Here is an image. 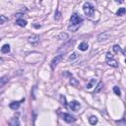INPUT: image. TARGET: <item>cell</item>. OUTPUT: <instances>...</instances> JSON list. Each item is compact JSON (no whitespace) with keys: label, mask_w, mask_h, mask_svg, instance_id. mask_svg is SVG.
Here are the masks:
<instances>
[{"label":"cell","mask_w":126,"mask_h":126,"mask_svg":"<svg viewBox=\"0 0 126 126\" xmlns=\"http://www.w3.org/2000/svg\"><path fill=\"white\" fill-rule=\"evenodd\" d=\"M83 22V19L80 17V15L74 13L72 16H71V19H70V26H69V29L73 26H75V31L77 30V28L80 27L81 23Z\"/></svg>","instance_id":"6da1fadb"},{"label":"cell","mask_w":126,"mask_h":126,"mask_svg":"<svg viewBox=\"0 0 126 126\" xmlns=\"http://www.w3.org/2000/svg\"><path fill=\"white\" fill-rule=\"evenodd\" d=\"M84 12H85V14L88 16V17H90V18H92L94 15V8L92 6V4L91 3H89V2H87V3H85L84 4Z\"/></svg>","instance_id":"7a4b0ae2"},{"label":"cell","mask_w":126,"mask_h":126,"mask_svg":"<svg viewBox=\"0 0 126 126\" xmlns=\"http://www.w3.org/2000/svg\"><path fill=\"white\" fill-rule=\"evenodd\" d=\"M63 59V54H59V55H56L53 59H52L51 63H50V66H51V69L52 70H54L55 67L58 65V63Z\"/></svg>","instance_id":"3957f363"},{"label":"cell","mask_w":126,"mask_h":126,"mask_svg":"<svg viewBox=\"0 0 126 126\" xmlns=\"http://www.w3.org/2000/svg\"><path fill=\"white\" fill-rule=\"evenodd\" d=\"M62 118H63V120L68 122V123H72V122L76 121V118L74 116H72V115L69 114V113H63L62 114Z\"/></svg>","instance_id":"277c9868"},{"label":"cell","mask_w":126,"mask_h":126,"mask_svg":"<svg viewBox=\"0 0 126 126\" xmlns=\"http://www.w3.org/2000/svg\"><path fill=\"white\" fill-rule=\"evenodd\" d=\"M28 40H29V43L32 44L33 45H37L39 43V37L38 35H32L31 37H29Z\"/></svg>","instance_id":"5b68a950"},{"label":"cell","mask_w":126,"mask_h":126,"mask_svg":"<svg viewBox=\"0 0 126 126\" xmlns=\"http://www.w3.org/2000/svg\"><path fill=\"white\" fill-rule=\"evenodd\" d=\"M110 38V34L108 32H102L101 34H100L98 36V40L99 41H102V40H107Z\"/></svg>","instance_id":"8992f818"},{"label":"cell","mask_w":126,"mask_h":126,"mask_svg":"<svg viewBox=\"0 0 126 126\" xmlns=\"http://www.w3.org/2000/svg\"><path fill=\"white\" fill-rule=\"evenodd\" d=\"M80 107H81V104H80L77 101H72L70 102V108H71L72 110H74V111H77V110L80 108Z\"/></svg>","instance_id":"52a82bcc"},{"label":"cell","mask_w":126,"mask_h":126,"mask_svg":"<svg viewBox=\"0 0 126 126\" xmlns=\"http://www.w3.org/2000/svg\"><path fill=\"white\" fill-rule=\"evenodd\" d=\"M8 123H9L10 126H21L20 120H19L18 117H13V118H11V119L8 121Z\"/></svg>","instance_id":"ba28073f"},{"label":"cell","mask_w":126,"mask_h":126,"mask_svg":"<svg viewBox=\"0 0 126 126\" xmlns=\"http://www.w3.org/2000/svg\"><path fill=\"white\" fill-rule=\"evenodd\" d=\"M20 104H21V101H13V102H11L9 104V107L11 109H13V110H16V109L19 108Z\"/></svg>","instance_id":"9c48e42d"},{"label":"cell","mask_w":126,"mask_h":126,"mask_svg":"<svg viewBox=\"0 0 126 126\" xmlns=\"http://www.w3.org/2000/svg\"><path fill=\"white\" fill-rule=\"evenodd\" d=\"M107 64H108L109 66H111V67H117V66H118L117 61L115 60V59H113V58H111V59H107Z\"/></svg>","instance_id":"30bf717a"},{"label":"cell","mask_w":126,"mask_h":126,"mask_svg":"<svg viewBox=\"0 0 126 126\" xmlns=\"http://www.w3.org/2000/svg\"><path fill=\"white\" fill-rule=\"evenodd\" d=\"M88 48H89V45H88L87 43H85V41H83V43H81L79 44V49L82 50V51H86Z\"/></svg>","instance_id":"8fae6325"},{"label":"cell","mask_w":126,"mask_h":126,"mask_svg":"<svg viewBox=\"0 0 126 126\" xmlns=\"http://www.w3.org/2000/svg\"><path fill=\"white\" fill-rule=\"evenodd\" d=\"M16 24H17L18 26H20V27H26L27 21H25L24 19H18V20L16 21Z\"/></svg>","instance_id":"7c38bea8"},{"label":"cell","mask_w":126,"mask_h":126,"mask_svg":"<svg viewBox=\"0 0 126 126\" xmlns=\"http://www.w3.org/2000/svg\"><path fill=\"white\" fill-rule=\"evenodd\" d=\"M8 80H9V77H8V76H3V77H1V78H0V86H4L5 84L8 82Z\"/></svg>","instance_id":"4fadbf2b"},{"label":"cell","mask_w":126,"mask_h":126,"mask_svg":"<svg viewBox=\"0 0 126 126\" xmlns=\"http://www.w3.org/2000/svg\"><path fill=\"white\" fill-rule=\"evenodd\" d=\"M9 51H10V45L9 44H4L1 47V52H2V53H8Z\"/></svg>","instance_id":"5bb4252c"},{"label":"cell","mask_w":126,"mask_h":126,"mask_svg":"<svg viewBox=\"0 0 126 126\" xmlns=\"http://www.w3.org/2000/svg\"><path fill=\"white\" fill-rule=\"evenodd\" d=\"M57 38H58V39H60V40L67 39V38H68V35H67L66 33H61V34H59V35H58Z\"/></svg>","instance_id":"9a60e30c"},{"label":"cell","mask_w":126,"mask_h":126,"mask_svg":"<svg viewBox=\"0 0 126 126\" xmlns=\"http://www.w3.org/2000/svg\"><path fill=\"white\" fill-rule=\"evenodd\" d=\"M70 84L72 86H74V87H78L79 86V81L77 79H75V78H72L70 80Z\"/></svg>","instance_id":"2e32d148"},{"label":"cell","mask_w":126,"mask_h":126,"mask_svg":"<svg viewBox=\"0 0 126 126\" xmlns=\"http://www.w3.org/2000/svg\"><path fill=\"white\" fill-rule=\"evenodd\" d=\"M89 122L92 124V125H94V124H97L98 123V118L96 116H91L89 118Z\"/></svg>","instance_id":"e0dca14e"},{"label":"cell","mask_w":126,"mask_h":126,"mask_svg":"<svg viewBox=\"0 0 126 126\" xmlns=\"http://www.w3.org/2000/svg\"><path fill=\"white\" fill-rule=\"evenodd\" d=\"M125 12H126L125 8L121 7V8H119V9H118V11L116 12V15H117V16H123V15L125 14Z\"/></svg>","instance_id":"ac0fdd59"},{"label":"cell","mask_w":126,"mask_h":126,"mask_svg":"<svg viewBox=\"0 0 126 126\" xmlns=\"http://www.w3.org/2000/svg\"><path fill=\"white\" fill-rule=\"evenodd\" d=\"M102 87H103V84H102V82H100L99 84H98V86H97V88L94 89V93H99L101 89H102Z\"/></svg>","instance_id":"d6986e66"},{"label":"cell","mask_w":126,"mask_h":126,"mask_svg":"<svg viewBox=\"0 0 126 126\" xmlns=\"http://www.w3.org/2000/svg\"><path fill=\"white\" fill-rule=\"evenodd\" d=\"M113 51L115 52V53H118V52H122V53L124 54V52L121 50V48H120L119 45H114V46H113Z\"/></svg>","instance_id":"ffe728a7"},{"label":"cell","mask_w":126,"mask_h":126,"mask_svg":"<svg viewBox=\"0 0 126 126\" xmlns=\"http://www.w3.org/2000/svg\"><path fill=\"white\" fill-rule=\"evenodd\" d=\"M113 92L115 93V94H116V96H118V97L121 96V91H120V89H119L118 87H113Z\"/></svg>","instance_id":"44dd1931"},{"label":"cell","mask_w":126,"mask_h":126,"mask_svg":"<svg viewBox=\"0 0 126 126\" xmlns=\"http://www.w3.org/2000/svg\"><path fill=\"white\" fill-rule=\"evenodd\" d=\"M94 83H96V79H92V81H91L90 83H88V84H87L86 88H87V89H91V88L94 86Z\"/></svg>","instance_id":"7402d4cb"},{"label":"cell","mask_w":126,"mask_h":126,"mask_svg":"<svg viewBox=\"0 0 126 126\" xmlns=\"http://www.w3.org/2000/svg\"><path fill=\"white\" fill-rule=\"evenodd\" d=\"M7 21H8V18L7 17H5V16H0V25H1V24H4L5 22H7Z\"/></svg>","instance_id":"603a6c76"},{"label":"cell","mask_w":126,"mask_h":126,"mask_svg":"<svg viewBox=\"0 0 126 126\" xmlns=\"http://www.w3.org/2000/svg\"><path fill=\"white\" fill-rule=\"evenodd\" d=\"M76 58H78V53H76V52H74L70 57H69V60H74V59H76Z\"/></svg>","instance_id":"cb8c5ba5"},{"label":"cell","mask_w":126,"mask_h":126,"mask_svg":"<svg viewBox=\"0 0 126 126\" xmlns=\"http://www.w3.org/2000/svg\"><path fill=\"white\" fill-rule=\"evenodd\" d=\"M60 101H61V103H62V104H64L65 107L67 106V104H66V99H65L64 96H61V97H60Z\"/></svg>","instance_id":"d4e9b609"},{"label":"cell","mask_w":126,"mask_h":126,"mask_svg":"<svg viewBox=\"0 0 126 126\" xmlns=\"http://www.w3.org/2000/svg\"><path fill=\"white\" fill-rule=\"evenodd\" d=\"M60 16H61L60 12L58 11V10H56V14H55V16H54V19H55V20H59V19H60Z\"/></svg>","instance_id":"484cf974"},{"label":"cell","mask_w":126,"mask_h":126,"mask_svg":"<svg viewBox=\"0 0 126 126\" xmlns=\"http://www.w3.org/2000/svg\"><path fill=\"white\" fill-rule=\"evenodd\" d=\"M111 58H113V55L110 53V52H107V59H111Z\"/></svg>","instance_id":"4316f807"},{"label":"cell","mask_w":126,"mask_h":126,"mask_svg":"<svg viewBox=\"0 0 126 126\" xmlns=\"http://www.w3.org/2000/svg\"><path fill=\"white\" fill-rule=\"evenodd\" d=\"M2 92H3V89H2V90H0V94H1V93H2Z\"/></svg>","instance_id":"83f0119b"},{"label":"cell","mask_w":126,"mask_h":126,"mask_svg":"<svg viewBox=\"0 0 126 126\" xmlns=\"http://www.w3.org/2000/svg\"><path fill=\"white\" fill-rule=\"evenodd\" d=\"M1 61H2V58H1V57H0V62H1Z\"/></svg>","instance_id":"f1b7e54d"}]
</instances>
